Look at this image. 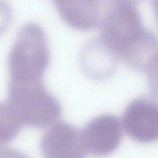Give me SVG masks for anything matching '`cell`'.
Returning a JSON list of instances; mask_svg holds the SVG:
<instances>
[{
    "instance_id": "obj_11",
    "label": "cell",
    "mask_w": 158,
    "mask_h": 158,
    "mask_svg": "<svg viewBox=\"0 0 158 158\" xmlns=\"http://www.w3.org/2000/svg\"><path fill=\"white\" fill-rule=\"evenodd\" d=\"M12 20V11L6 2L0 0V36L9 28Z\"/></svg>"
},
{
    "instance_id": "obj_10",
    "label": "cell",
    "mask_w": 158,
    "mask_h": 158,
    "mask_svg": "<svg viewBox=\"0 0 158 158\" xmlns=\"http://www.w3.org/2000/svg\"><path fill=\"white\" fill-rule=\"evenodd\" d=\"M144 71L150 92L152 96L158 97V53L149 62Z\"/></svg>"
},
{
    "instance_id": "obj_3",
    "label": "cell",
    "mask_w": 158,
    "mask_h": 158,
    "mask_svg": "<svg viewBox=\"0 0 158 158\" xmlns=\"http://www.w3.org/2000/svg\"><path fill=\"white\" fill-rule=\"evenodd\" d=\"M8 98L23 125L31 127H47L54 123L62 113L59 102L48 91L43 84L8 87Z\"/></svg>"
},
{
    "instance_id": "obj_1",
    "label": "cell",
    "mask_w": 158,
    "mask_h": 158,
    "mask_svg": "<svg viewBox=\"0 0 158 158\" xmlns=\"http://www.w3.org/2000/svg\"><path fill=\"white\" fill-rule=\"evenodd\" d=\"M49 62V48L43 28L33 22L24 25L9 54L8 87L43 84V75Z\"/></svg>"
},
{
    "instance_id": "obj_12",
    "label": "cell",
    "mask_w": 158,
    "mask_h": 158,
    "mask_svg": "<svg viewBox=\"0 0 158 158\" xmlns=\"http://www.w3.org/2000/svg\"><path fill=\"white\" fill-rule=\"evenodd\" d=\"M0 158H29L23 153L15 149L4 148L0 149Z\"/></svg>"
},
{
    "instance_id": "obj_13",
    "label": "cell",
    "mask_w": 158,
    "mask_h": 158,
    "mask_svg": "<svg viewBox=\"0 0 158 158\" xmlns=\"http://www.w3.org/2000/svg\"><path fill=\"white\" fill-rule=\"evenodd\" d=\"M144 0H109V2L113 4H122L136 6L138 3Z\"/></svg>"
},
{
    "instance_id": "obj_6",
    "label": "cell",
    "mask_w": 158,
    "mask_h": 158,
    "mask_svg": "<svg viewBox=\"0 0 158 158\" xmlns=\"http://www.w3.org/2000/svg\"><path fill=\"white\" fill-rule=\"evenodd\" d=\"M123 131L121 121L112 115L93 118L82 130L88 152L99 157L110 154L119 145Z\"/></svg>"
},
{
    "instance_id": "obj_9",
    "label": "cell",
    "mask_w": 158,
    "mask_h": 158,
    "mask_svg": "<svg viewBox=\"0 0 158 158\" xmlns=\"http://www.w3.org/2000/svg\"><path fill=\"white\" fill-rule=\"evenodd\" d=\"M23 123L14 106L9 102H0V146L12 140Z\"/></svg>"
},
{
    "instance_id": "obj_2",
    "label": "cell",
    "mask_w": 158,
    "mask_h": 158,
    "mask_svg": "<svg viewBox=\"0 0 158 158\" xmlns=\"http://www.w3.org/2000/svg\"><path fill=\"white\" fill-rule=\"evenodd\" d=\"M100 27V38L122 59L140 42L147 30L135 6L110 2Z\"/></svg>"
},
{
    "instance_id": "obj_4",
    "label": "cell",
    "mask_w": 158,
    "mask_h": 158,
    "mask_svg": "<svg viewBox=\"0 0 158 158\" xmlns=\"http://www.w3.org/2000/svg\"><path fill=\"white\" fill-rule=\"evenodd\" d=\"M123 130L136 141L148 143L158 139V102L150 98L133 100L124 111Z\"/></svg>"
},
{
    "instance_id": "obj_8",
    "label": "cell",
    "mask_w": 158,
    "mask_h": 158,
    "mask_svg": "<svg viewBox=\"0 0 158 158\" xmlns=\"http://www.w3.org/2000/svg\"><path fill=\"white\" fill-rule=\"evenodd\" d=\"M118 59L117 54L101 38L87 42L80 56L83 70L89 77L96 80L104 79L112 75Z\"/></svg>"
},
{
    "instance_id": "obj_5",
    "label": "cell",
    "mask_w": 158,
    "mask_h": 158,
    "mask_svg": "<svg viewBox=\"0 0 158 158\" xmlns=\"http://www.w3.org/2000/svg\"><path fill=\"white\" fill-rule=\"evenodd\" d=\"M40 148L44 158H84L88 152L82 131L65 122L43 135Z\"/></svg>"
},
{
    "instance_id": "obj_14",
    "label": "cell",
    "mask_w": 158,
    "mask_h": 158,
    "mask_svg": "<svg viewBox=\"0 0 158 158\" xmlns=\"http://www.w3.org/2000/svg\"><path fill=\"white\" fill-rule=\"evenodd\" d=\"M152 7L154 9L155 17L156 19L157 23L158 24V0H152Z\"/></svg>"
},
{
    "instance_id": "obj_7",
    "label": "cell",
    "mask_w": 158,
    "mask_h": 158,
    "mask_svg": "<svg viewBox=\"0 0 158 158\" xmlns=\"http://www.w3.org/2000/svg\"><path fill=\"white\" fill-rule=\"evenodd\" d=\"M61 19L70 27L88 31L100 27L109 7L107 0H52Z\"/></svg>"
}]
</instances>
